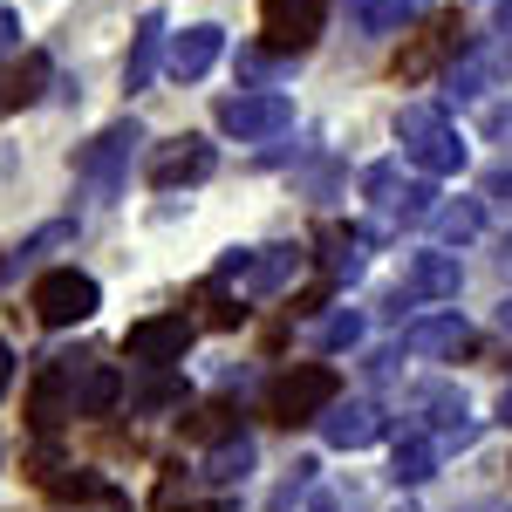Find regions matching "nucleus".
Instances as JSON below:
<instances>
[{
    "label": "nucleus",
    "instance_id": "f257e3e1",
    "mask_svg": "<svg viewBox=\"0 0 512 512\" xmlns=\"http://www.w3.org/2000/svg\"><path fill=\"white\" fill-rule=\"evenodd\" d=\"M396 144H403V158L417 164L424 178H451V171H465V137L451 130L444 110H403V117H396Z\"/></svg>",
    "mask_w": 512,
    "mask_h": 512
},
{
    "label": "nucleus",
    "instance_id": "f03ea898",
    "mask_svg": "<svg viewBox=\"0 0 512 512\" xmlns=\"http://www.w3.org/2000/svg\"><path fill=\"white\" fill-rule=\"evenodd\" d=\"M335 396H342V376L328 362H301V369H287L274 390H267V417L274 424H315Z\"/></svg>",
    "mask_w": 512,
    "mask_h": 512
},
{
    "label": "nucleus",
    "instance_id": "7ed1b4c3",
    "mask_svg": "<svg viewBox=\"0 0 512 512\" xmlns=\"http://www.w3.org/2000/svg\"><path fill=\"white\" fill-rule=\"evenodd\" d=\"M137 144H144L137 117L110 123L96 144H82V151H76V178H82V185H89L96 198H117V192H123V178H130V158H137Z\"/></svg>",
    "mask_w": 512,
    "mask_h": 512
},
{
    "label": "nucleus",
    "instance_id": "20e7f679",
    "mask_svg": "<svg viewBox=\"0 0 512 512\" xmlns=\"http://www.w3.org/2000/svg\"><path fill=\"white\" fill-rule=\"evenodd\" d=\"M294 123V103L280 89H239V96H219V130L239 137V144H267Z\"/></svg>",
    "mask_w": 512,
    "mask_h": 512
},
{
    "label": "nucleus",
    "instance_id": "39448f33",
    "mask_svg": "<svg viewBox=\"0 0 512 512\" xmlns=\"http://www.w3.org/2000/svg\"><path fill=\"white\" fill-rule=\"evenodd\" d=\"M96 280L76 274V267H55V274H41L35 280V294H28V308H35L41 328H76V321L96 315Z\"/></svg>",
    "mask_w": 512,
    "mask_h": 512
},
{
    "label": "nucleus",
    "instance_id": "423d86ee",
    "mask_svg": "<svg viewBox=\"0 0 512 512\" xmlns=\"http://www.w3.org/2000/svg\"><path fill=\"white\" fill-rule=\"evenodd\" d=\"M465 55V21L458 14H437V21H424V35L403 41V55H396V82H431L444 76V62H458Z\"/></svg>",
    "mask_w": 512,
    "mask_h": 512
},
{
    "label": "nucleus",
    "instance_id": "0eeeda50",
    "mask_svg": "<svg viewBox=\"0 0 512 512\" xmlns=\"http://www.w3.org/2000/svg\"><path fill=\"white\" fill-rule=\"evenodd\" d=\"M328 28V0H260V35L280 55H308Z\"/></svg>",
    "mask_w": 512,
    "mask_h": 512
},
{
    "label": "nucleus",
    "instance_id": "6e6552de",
    "mask_svg": "<svg viewBox=\"0 0 512 512\" xmlns=\"http://www.w3.org/2000/svg\"><path fill=\"white\" fill-rule=\"evenodd\" d=\"M192 335H198L192 315H151V321H137V328L123 335V355L144 362V369H164V362H185Z\"/></svg>",
    "mask_w": 512,
    "mask_h": 512
},
{
    "label": "nucleus",
    "instance_id": "1a4fd4ad",
    "mask_svg": "<svg viewBox=\"0 0 512 512\" xmlns=\"http://www.w3.org/2000/svg\"><path fill=\"white\" fill-rule=\"evenodd\" d=\"M369 192H376V205L390 212L396 226H424V219L437 212V185H431V178L396 185V164H376V171H369Z\"/></svg>",
    "mask_w": 512,
    "mask_h": 512
},
{
    "label": "nucleus",
    "instance_id": "9d476101",
    "mask_svg": "<svg viewBox=\"0 0 512 512\" xmlns=\"http://www.w3.org/2000/svg\"><path fill=\"white\" fill-rule=\"evenodd\" d=\"M212 171H219V151H212L205 137H171L158 158H151V185H158V192H178V185L212 178Z\"/></svg>",
    "mask_w": 512,
    "mask_h": 512
},
{
    "label": "nucleus",
    "instance_id": "9b49d317",
    "mask_svg": "<svg viewBox=\"0 0 512 512\" xmlns=\"http://www.w3.org/2000/svg\"><path fill=\"white\" fill-rule=\"evenodd\" d=\"M308 267V253L301 246H267V253H246V267H239V294L246 301H267V294H280L287 280Z\"/></svg>",
    "mask_w": 512,
    "mask_h": 512
},
{
    "label": "nucleus",
    "instance_id": "f8f14e48",
    "mask_svg": "<svg viewBox=\"0 0 512 512\" xmlns=\"http://www.w3.org/2000/svg\"><path fill=\"white\" fill-rule=\"evenodd\" d=\"M55 82V62L41 55V48H28V55H14L7 69H0V117L7 110H28V103H41V89Z\"/></svg>",
    "mask_w": 512,
    "mask_h": 512
},
{
    "label": "nucleus",
    "instance_id": "ddd939ff",
    "mask_svg": "<svg viewBox=\"0 0 512 512\" xmlns=\"http://www.w3.org/2000/svg\"><path fill=\"white\" fill-rule=\"evenodd\" d=\"M321 437H328L335 451H362V444H376V437H383V410H376V403H328Z\"/></svg>",
    "mask_w": 512,
    "mask_h": 512
},
{
    "label": "nucleus",
    "instance_id": "4468645a",
    "mask_svg": "<svg viewBox=\"0 0 512 512\" xmlns=\"http://www.w3.org/2000/svg\"><path fill=\"white\" fill-rule=\"evenodd\" d=\"M219 55H226V35L205 21V28H185V35H171V55H164V69H171L178 82H198L205 69H212V62H219Z\"/></svg>",
    "mask_w": 512,
    "mask_h": 512
},
{
    "label": "nucleus",
    "instance_id": "2eb2a0df",
    "mask_svg": "<svg viewBox=\"0 0 512 512\" xmlns=\"http://www.w3.org/2000/svg\"><path fill=\"white\" fill-rule=\"evenodd\" d=\"M451 294H458V253H417L396 301H451Z\"/></svg>",
    "mask_w": 512,
    "mask_h": 512
},
{
    "label": "nucleus",
    "instance_id": "dca6fc26",
    "mask_svg": "<svg viewBox=\"0 0 512 512\" xmlns=\"http://www.w3.org/2000/svg\"><path fill=\"white\" fill-rule=\"evenodd\" d=\"M403 349L410 355H465L472 349V328L458 315H424V321L403 328Z\"/></svg>",
    "mask_w": 512,
    "mask_h": 512
},
{
    "label": "nucleus",
    "instance_id": "f3484780",
    "mask_svg": "<svg viewBox=\"0 0 512 512\" xmlns=\"http://www.w3.org/2000/svg\"><path fill=\"white\" fill-rule=\"evenodd\" d=\"M123 403V369L117 362H82V383H76V417H110Z\"/></svg>",
    "mask_w": 512,
    "mask_h": 512
},
{
    "label": "nucleus",
    "instance_id": "a211bd4d",
    "mask_svg": "<svg viewBox=\"0 0 512 512\" xmlns=\"http://www.w3.org/2000/svg\"><path fill=\"white\" fill-rule=\"evenodd\" d=\"M158 55H164V14H144V21H137V41H130V62H123V89H130V96L151 89Z\"/></svg>",
    "mask_w": 512,
    "mask_h": 512
},
{
    "label": "nucleus",
    "instance_id": "6ab92c4d",
    "mask_svg": "<svg viewBox=\"0 0 512 512\" xmlns=\"http://www.w3.org/2000/svg\"><path fill=\"white\" fill-rule=\"evenodd\" d=\"M424 226H431L444 246H465V239L485 233V205H478V198H444V205H437Z\"/></svg>",
    "mask_w": 512,
    "mask_h": 512
},
{
    "label": "nucleus",
    "instance_id": "aec40b11",
    "mask_svg": "<svg viewBox=\"0 0 512 512\" xmlns=\"http://www.w3.org/2000/svg\"><path fill=\"white\" fill-rule=\"evenodd\" d=\"M362 246H369V233H355V226H321V267H328V280L362 274Z\"/></svg>",
    "mask_w": 512,
    "mask_h": 512
},
{
    "label": "nucleus",
    "instance_id": "412c9836",
    "mask_svg": "<svg viewBox=\"0 0 512 512\" xmlns=\"http://www.w3.org/2000/svg\"><path fill=\"white\" fill-rule=\"evenodd\" d=\"M185 403V376L164 362V369H151L137 390H130V417H158V410H178Z\"/></svg>",
    "mask_w": 512,
    "mask_h": 512
},
{
    "label": "nucleus",
    "instance_id": "4be33fe9",
    "mask_svg": "<svg viewBox=\"0 0 512 512\" xmlns=\"http://www.w3.org/2000/svg\"><path fill=\"white\" fill-rule=\"evenodd\" d=\"M355 21H362V35H403L424 21V7L417 0H355Z\"/></svg>",
    "mask_w": 512,
    "mask_h": 512
},
{
    "label": "nucleus",
    "instance_id": "5701e85b",
    "mask_svg": "<svg viewBox=\"0 0 512 512\" xmlns=\"http://www.w3.org/2000/svg\"><path fill=\"white\" fill-rule=\"evenodd\" d=\"M485 82H492V62L465 48V55L444 69V103H478V96H485Z\"/></svg>",
    "mask_w": 512,
    "mask_h": 512
},
{
    "label": "nucleus",
    "instance_id": "b1692460",
    "mask_svg": "<svg viewBox=\"0 0 512 512\" xmlns=\"http://www.w3.org/2000/svg\"><path fill=\"white\" fill-rule=\"evenodd\" d=\"M437 451H444L437 437H403V444H396L390 478H396V485H424V478L437 472Z\"/></svg>",
    "mask_w": 512,
    "mask_h": 512
},
{
    "label": "nucleus",
    "instance_id": "393cba45",
    "mask_svg": "<svg viewBox=\"0 0 512 512\" xmlns=\"http://www.w3.org/2000/svg\"><path fill=\"white\" fill-rule=\"evenodd\" d=\"M246 465H253V444H246V437H219L198 478H212V485H239V478H246Z\"/></svg>",
    "mask_w": 512,
    "mask_h": 512
},
{
    "label": "nucleus",
    "instance_id": "a878e982",
    "mask_svg": "<svg viewBox=\"0 0 512 512\" xmlns=\"http://www.w3.org/2000/svg\"><path fill=\"white\" fill-rule=\"evenodd\" d=\"M178 424H185V437H192V444H219V437H239V417H233V410H219V403H205V410L178 417Z\"/></svg>",
    "mask_w": 512,
    "mask_h": 512
},
{
    "label": "nucleus",
    "instance_id": "bb28decb",
    "mask_svg": "<svg viewBox=\"0 0 512 512\" xmlns=\"http://www.w3.org/2000/svg\"><path fill=\"white\" fill-rule=\"evenodd\" d=\"M76 239V219H55V226H41V233L21 239V253H14V267H35V260H48L55 246H69Z\"/></svg>",
    "mask_w": 512,
    "mask_h": 512
},
{
    "label": "nucleus",
    "instance_id": "cd10ccee",
    "mask_svg": "<svg viewBox=\"0 0 512 512\" xmlns=\"http://www.w3.org/2000/svg\"><path fill=\"white\" fill-rule=\"evenodd\" d=\"M205 321H212V328H239V321H246V308L226 294V280H205Z\"/></svg>",
    "mask_w": 512,
    "mask_h": 512
},
{
    "label": "nucleus",
    "instance_id": "c85d7f7f",
    "mask_svg": "<svg viewBox=\"0 0 512 512\" xmlns=\"http://www.w3.org/2000/svg\"><path fill=\"white\" fill-rule=\"evenodd\" d=\"M321 342H328V349H355V342H362V315H335L321 328Z\"/></svg>",
    "mask_w": 512,
    "mask_h": 512
},
{
    "label": "nucleus",
    "instance_id": "c756f323",
    "mask_svg": "<svg viewBox=\"0 0 512 512\" xmlns=\"http://www.w3.org/2000/svg\"><path fill=\"white\" fill-rule=\"evenodd\" d=\"M485 130H492V137H512V110H506V103H499V110H485Z\"/></svg>",
    "mask_w": 512,
    "mask_h": 512
},
{
    "label": "nucleus",
    "instance_id": "7c9ffc66",
    "mask_svg": "<svg viewBox=\"0 0 512 512\" xmlns=\"http://www.w3.org/2000/svg\"><path fill=\"white\" fill-rule=\"evenodd\" d=\"M14 41H21V21H14V14L0 7V48H14Z\"/></svg>",
    "mask_w": 512,
    "mask_h": 512
},
{
    "label": "nucleus",
    "instance_id": "2f4dec72",
    "mask_svg": "<svg viewBox=\"0 0 512 512\" xmlns=\"http://www.w3.org/2000/svg\"><path fill=\"white\" fill-rule=\"evenodd\" d=\"M7 383H14V349L0 342V396H7Z\"/></svg>",
    "mask_w": 512,
    "mask_h": 512
},
{
    "label": "nucleus",
    "instance_id": "473e14b6",
    "mask_svg": "<svg viewBox=\"0 0 512 512\" xmlns=\"http://www.w3.org/2000/svg\"><path fill=\"white\" fill-rule=\"evenodd\" d=\"M492 198H512V164H499V178H492Z\"/></svg>",
    "mask_w": 512,
    "mask_h": 512
},
{
    "label": "nucleus",
    "instance_id": "72a5a7b5",
    "mask_svg": "<svg viewBox=\"0 0 512 512\" xmlns=\"http://www.w3.org/2000/svg\"><path fill=\"white\" fill-rule=\"evenodd\" d=\"M499 424H512V383H506V396H499Z\"/></svg>",
    "mask_w": 512,
    "mask_h": 512
},
{
    "label": "nucleus",
    "instance_id": "f704fd0d",
    "mask_svg": "<svg viewBox=\"0 0 512 512\" xmlns=\"http://www.w3.org/2000/svg\"><path fill=\"white\" fill-rule=\"evenodd\" d=\"M499 28H506V35H512V0H499Z\"/></svg>",
    "mask_w": 512,
    "mask_h": 512
},
{
    "label": "nucleus",
    "instance_id": "c9c22d12",
    "mask_svg": "<svg viewBox=\"0 0 512 512\" xmlns=\"http://www.w3.org/2000/svg\"><path fill=\"white\" fill-rule=\"evenodd\" d=\"M192 512H226V499H212V506H192Z\"/></svg>",
    "mask_w": 512,
    "mask_h": 512
},
{
    "label": "nucleus",
    "instance_id": "e433bc0d",
    "mask_svg": "<svg viewBox=\"0 0 512 512\" xmlns=\"http://www.w3.org/2000/svg\"><path fill=\"white\" fill-rule=\"evenodd\" d=\"M0 274H7V260H0Z\"/></svg>",
    "mask_w": 512,
    "mask_h": 512
}]
</instances>
